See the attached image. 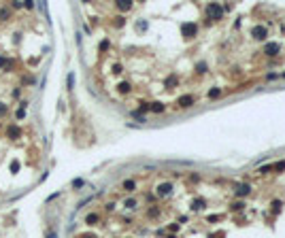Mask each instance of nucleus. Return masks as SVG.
<instances>
[{
	"instance_id": "39448f33",
	"label": "nucleus",
	"mask_w": 285,
	"mask_h": 238,
	"mask_svg": "<svg viewBox=\"0 0 285 238\" xmlns=\"http://www.w3.org/2000/svg\"><path fill=\"white\" fill-rule=\"evenodd\" d=\"M183 32H185V34H194V32H196V26L194 24H185L183 26Z\"/></svg>"
},
{
	"instance_id": "f257e3e1",
	"label": "nucleus",
	"mask_w": 285,
	"mask_h": 238,
	"mask_svg": "<svg viewBox=\"0 0 285 238\" xmlns=\"http://www.w3.org/2000/svg\"><path fill=\"white\" fill-rule=\"evenodd\" d=\"M206 13H209V17H213V19H221V15H224V9H221L219 4H211Z\"/></svg>"
},
{
	"instance_id": "6e6552de",
	"label": "nucleus",
	"mask_w": 285,
	"mask_h": 238,
	"mask_svg": "<svg viewBox=\"0 0 285 238\" xmlns=\"http://www.w3.org/2000/svg\"><path fill=\"white\" fill-rule=\"evenodd\" d=\"M151 111H155V113H160V111H164V104H162V102H153V107H151Z\"/></svg>"
},
{
	"instance_id": "9d476101",
	"label": "nucleus",
	"mask_w": 285,
	"mask_h": 238,
	"mask_svg": "<svg viewBox=\"0 0 285 238\" xmlns=\"http://www.w3.org/2000/svg\"><path fill=\"white\" fill-rule=\"evenodd\" d=\"M85 221H87V223H96V221H98V215H87Z\"/></svg>"
},
{
	"instance_id": "1a4fd4ad",
	"label": "nucleus",
	"mask_w": 285,
	"mask_h": 238,
	"mask_svg": "<svg viewBox=\"0 0 285 238\" xmlns=\"http://www.w3.org/2000/svg\"><path fill=\"white\" fill-rule=\"evenodd\" d=\"M168 191H170V185H162V187H160V189H157V193H162V196H164V193H168Z\"/></svg>"
},
{
	"instance_id": "ddd939ff",
	"label": "nucleus",
	"mask_w": 285,
	"mask_h": 238,
	"mask_svg": "<svg viewBox=\"0 0 285 238\" xmlns=\"http://www.w3.org/2000/svg\"><path fill=\"white\" fill-rule=\"evenodd\" d=\"M194 208H202V200H196V202H194Z\"/></svg>"
},
{
	"instance_id": "9b49d317",
	"label": "nucleus",
	"mask_w": 285,
	"mask_h": 238,
	"mask_svg": "<svg viewBox=\"0 0 285 238\" xmlns=\"http://www.w3.org/2000/svg\"><path fill=\"white\" fill-rule=\"evenodd\" d=\"M119 9H123V11H128V9H130V2H121V4H119Z\"/></svg>"
},
{
	"instance_id": "4468645a",
	"label": "nucleus",
	"mask_w": 285,
	"mask_h": 238,
	"mask_svg": "<svg viewBox=\"0 0 285 238\" xmlns=\"http://www.w3.org/2000/svg\"><path fill=\"white\" fill-rule=\"evenodd\" d=\"M85 238H96V236H85Z\"/></svg>"
},
{
	"instance_id": "423d86ee",
	"label": "nucleus",
	"mask_w": 285,
	"mask_h": 238,
	"mask_svg": "<svg viewBox=\"0 0 285 238\" xmlns=\"http://www.w3.org/2000/svg\"><path fill=\"white\" fill-rule=\"evenodd\" d=\"M134 187H136L134 181H123V189L126 191H134Z\"/></svg>"
},
{
	"instance_id": "20e7f679",
	"label": "nucleus",
	"mask_w": 285,
	"mask_h": 238,
	"mask_svg": "<svg viewBox=\"0 0 285 238\" xmlns=\"http://www.w3.org/2000/svg\"><path fill=\"white\" fill-rule=\"evenodd\" d=\"M264 51H266V53H268V55H274V53H277V51H279V45H277V43H268V45H266V49H264Z\"/></svg>"
},
{
	"instance_id": "f8f14e48",
	"label": "nucleus",
	"mask_w": 285,
	"mask_h": 238,
	"mask_svg": "<svg viewBox=\"0 0 285 238\" xmlns=\"http://www.w3.org/2000/svg\"><path fill=\"white\" fill-rule=\"evenodd\" d=\"M209 96H211V98H217V96H219V89H211Z\"/></svg>"
},
{
	"instance_id": "f03ea898",
	"label": "nucleus",
	"mask_w": 285,
	"mask_h": 238,
	"mask_svg": "<svg viewBox=\"0 0 285 238\" xmlns=\"http://www.w3.org/2000/svg\"><path fill=\"white\" fill-rule=\"evenodd\" d=\"M194 104V96H181L179 98V107H183V108H187Z\"/></svg>"
},
{
	"instance_id": "7ed1b4c3",
	"label": "nucleus",
	"mask_w": 285,
	"mask_h": 238,
	"mask_svg": "<svg viewBox=\"0 0 285 238\" xmlns=\"http://www.w3.org/2000/svg\"><path fill=\"white\" fill-rule=\"evenodd\" d=\"M253 36H255V38H266V28H262V26H255V28H253Z\"/></svg>"
},
{
	"instance_id": "0eeeda50",
	"label": "nucleus",
	"mask_w": 285,
	"mask_h": 238,
	"mask_svg": "<svg viewBox=\"0 0 285 238\" xmlns=\"http://www.w3.org/2000/svg\"><path fill=\"white\" fill-rule=\"evenodd\" d=\"M249 185H240V187H238V196H247V193H249Z\"/></svg>"
}]
</instances>
